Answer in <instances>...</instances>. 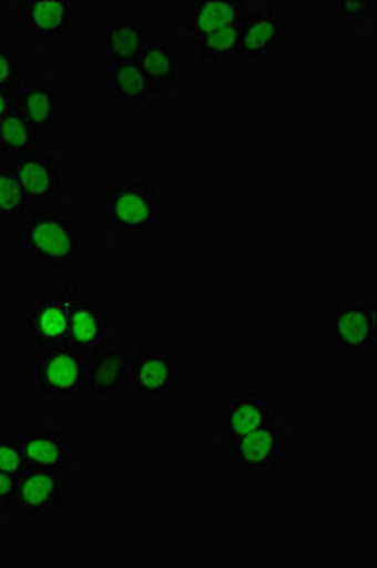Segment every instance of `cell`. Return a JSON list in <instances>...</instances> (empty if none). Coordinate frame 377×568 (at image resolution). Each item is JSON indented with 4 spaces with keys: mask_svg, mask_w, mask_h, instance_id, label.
<instances>
[{
    "mask_svg": "<svg viewBox=\"0 0 377 568\" xmlns=\"http://www.w3.org/2000/svg\"><path fill=\"white\" fill-rule=\"evenodd\" d=\"M16 240L31 264L48 273H63L84 258V227L77 214L67 211L31 214V222L16 230Z\"/></svg>",
    "mask_w": 377,
    "mask_h": 568,
    "instance_id": "1",
    "label": "cell"
},
{
    "mask_svg": "<svg viewBox=\"0 0 377 568\" xmlns=\"http://www.w3.org/2000/svg\"><path fill=\"white\" fill-rule=\"evenodd\" d=\"M103 227L120 240L150 237L160 227V200L150 181H111L103 197Z\"/></svg>",
    "mask_w": 377,
    "mask_h": 568,
    "instance_id": "2",
    "label": "cell"
},
{
    "mask_svg": "<svg viewBox=\"0 0 377 568\" xmlns=\"http://www.w3.org/2000/svg\"><path fill=\"white\" fill-rule=\"evenodd\" d=\"M31 382L34 394L77 396L88 387V368L92 356L80 353L69 343L34 351Z\"/></svg>",
    "mask_w": 377,
    "mask_h": 568,
    "instance_id": "3",
    "label": "cell"
},
{
    "mask_svg": "<svg viewBox=\"0 0 377 568\" xmlns=\"http://www.w3.org/2000/svg\"><path fill=\"white\" fill-rule=\"evenodd\" d=\"M325 323L334 355L351 356L376 349L374 302H336L326 311Z\"/></svg>",
    "mask_w": 377,
    "mask_h": 568,
    "instance_id": "4",
    "label": "cell"
},
{
    "mask_svg": "<svg viewBox=\"0 0 377 568\" xmlns=\"http://www.w3.org/2000/svg\"><path fill=\"white\" fill-rule=\"evenodd\" d=\"M288 436L291 430L279 425L275 414H272L269 419L253 433L226 439L230 470L241 471L245 478H261L267 471L274 470Z\"/></svg>",
    "mask_w": 377,
    "mask_h": 568,
    "instance_id": "5",
    "label": "cell"
},
{
    "mask_svg": "<svg viewBox=\"0 0 377 568\" xmlns=\"http://www.w3.org/2000/svg\"><path fill=\"white\" fill-rule=\"evenodd\" d=\"M69 297V336L67 343L88 356L101 355L111 342V315L93 296L65 288Z\"/></svg>",
    "mask_w": 377,
    "mask_h": 568,
    "instance_id": "6",
    "label": "cell"
},
{
    "mask_svg": "<svg viewBox=\"0 0 377 568\" xmlns=\"http://www.w3.org/2000/svg\"><path fill=\"white\" fill-rule=\"evenodd\" d=\"M65 510V471L27 468L18 478L12 511L20 516L58 517Z\"/></svg>",
    "mask_w": 377,
    "mask_h": 568,
    "instance_id": "7",
    "label": "cell"
},
{
    "mask_svg": "<svg viewBox=\"0 0 377 568\" xmlns=\"http://www.w3.org/2000/svg\"><path fill=\"white\" fill-rule=\"evenodd\" d=\"M79 10V0H21L18 20L27 27L34 44L48 45L71 33Z\"/></svg>",
    "mask_w": 377,
    "mask_h": 568,
    "instance_id": "8",
    "label": "cell"
},
{
    "mask_svg": "<svg viewBox=\"0 0 377 568\" xmlns=\"http://www.w3.org/2000/svg\"><path fill=\"white\" fill-rule=\"evenodd\" d=\"M18 110L34 139L52 136L55 123L63 120V91L52 88L44 78L23 77L18 90Z\"/></svg>",
    "mask_w": 377,
    "mask_h": 568,
    "instance_id": "9",
    "label": "cell"
},
{
    "mask_svg": "<svg viewBox=\"0 0 377 568\" xmlns=\"http://www.w3.org/2000/svg\"><path fill=\"white\" fill-rule=\"evenodd\" d=\"M12 168L20 175L27 200L61 201L65 194V173L59 155L44 150H33L13 160Z\"/></svg>",
    "mask_w": 377,
    "mask_h": 568,
    "instance_id": "10",
    "label": "cell"
},
{
    "mask_svg": "<svg viewBox=\"0 0 377 568\" xmlns=\"http://www.w3.org/2000/svg\"><path fill=\"white\" fill-rule=\"evenodd\" d=\"M26 328L34 351L67 343L69 336V297L33 296L26 310Z\"/></svg>",
    "mask_w": 377,
    "mask_h": 568,
    "instance_id": "11",
    "label": "cell"
},
{
    "mask_svg": "<svg viewBox=\"0 0 377 568\" xmlns=\"http://www.w3.org/2000/svg\"><path fill=\"white\" fill-rule=\"evenodd\" d=\"M285 18L275 4H258L241 23L243 61H269L283 45Z\"/></svg>",
    "mask_w": 377,
    "mask_h": 568,
    "instance_id": "12",
    "label": "cell"
},
{
    "mask_svg": "<svg viewBox=\"0 0 377 568\" xmlns=\"http://www.w3.org/2000/svg\"><path fill=\"white\" fill-rule=\"evenodd\" d=\"M20 442L21 453L27 468H50L65 471L74 460V447L69 444L61 428L37 426L16 436Z\"/></svg>",
    "mask_w": 377,
    "mask_h": 568,
    "instance_id": "13",
    "label": "cell"
},
{
    "mask_svg": "<svg viewBox=\"0 0 377 568\" xmlns=\"http://www.w3.org/2000/svg\"><path fill=\"white\" fill-rule=\"evenodd\" d=\"M154 34L141 27L131 13H111L103 31V61L139 63V58Z\"/></svg>",
    "mask_w": 377,
    "mask_h": 568,
    "instance_id": "14",
    "label": "cell"
},
{
    "mask_svg": "<svg viewBox=\"0 0 377 568\" xmlns=\"http://www.w3.org/2000/svg\"><path fill=\"white\" fill-rule=\"evenodd\" d=\"M131 382L141 396H165L175 393V364L170 351L156 347L133 349Z\"/></svg>",
    "mask_w": 377,
    "mask_h": 568,
    "instance_id": "15",
    "label": "cell"
},
{
    "mask_svg": "<svg viewBox=\"0 0 377 568\" xmlns=\"http://www.w3.org/2000/svg\"><path fill=\"white\" fill-rule=\"evenodd\" d=\"M275 409L261 393L228 394V404L218 412L222 438L232 439L261 428Z\"/></svg>",
    "mask_w": 377,
    "mask_h": 568,
    "instance_id": "16",
    "label": "cell"
},
{
    "mask_svg": "<svg viewBox=\"0 0 377 568\" xmlns=\"http://www.w3.org/2000/svg\"><path fill=\"white\" fill-rule=\"evenodd\" d=\"M248 2L245 0H186L184 2V29L200 34L213 33L222 27L245 20Z\"/></svg>",
    "mask_w": 377,
    "mask_h": 568,
    "instance_id": "17",
    "label": "cell"
},
{
    "mask_svg": "<svg viewBox=\"0 0 377 568\" xmlns=\"http://www.w3.org/2000/svg\"><path fill=\"white\" fill-rule=\"evenodd\" d=\"M133 349L103 351L92 356L88 368V390L98 396H116L124 393L125 383L130 382Z\"/></svg>",
    "mask_w": 377,
    "mask_h": 568,
    "instance_id": "18",
    "label": "cell"
},
{
    "mask_svg": "<svg viewBox=\"0 0 377 568\" xmlns=\"http://www.w3.org/2000/svg\"><path fill=\"white\" fill-rule=\"evenodd\" d=\"M137 65L156 93L173 90L184 77V61L173 50L170 39L152 37Z\"/></svg>",
    "mask_w": 377,
    "mask_h": 568,
    "instance_id": "19",
    "label": "cell"
},
{
    "mask_svg": "<svg viewBox=\"0 0 377 568\" xmlns=\"http://www.w3.org/2000/svg\"><path fill=\"white\" fill-rule=\"evenodd\" d=\"M106 88L124 106H149L154 103L156 91L150 85L137 63L103 61Z\"/></svg>",
    "mask_w": 377,
    "mask_h": 568,
    "instance_id": "20",
    "label": "cell"
},
{
    "mask_svg": "<svg viewBox=\"0 0 377 568\" xmlns=\"http://www.w3.org/2000/svg\"><path fill=\"white\" fill-rule=\"evenodd\" d=\"M241 23L222 27L213 33L195 37L197 55L203 61H243V37H241Z\"/></svg>",
    "mask_w": 377,
    "mask_h": 568,
    "instance_id": "21",
    "label": "cell"
},
{
    "mask_svg": "<svg viewBox=\"0 0 377 568\" xmlns=\"http://www.w3.org/2000/svg\"><path fill=\"white\" fill-rule=\"evenodd\" d=\"M34 141L33 131L27 125L20 110H12L7 116L0 118V154L18 160L33 152Z\"/></svg>",
    "mask_w": 377,
    "mask_h": 568,
    "instance_id": "22",
    "label": "cell"
},
{
    "mask_svg": "<svg viewBox=\"0 0 377 568\" xmlns=\"http://www.w3.org/2000/svg\"><path fill=\"white\" fill-rule=\"evenodd\" d=\"M33 203L27 200L26 190L12 163L0 165V219L16 220L21 213H31Z\"/></svg>",
    "mask_w": 377,
    "mask_h": 568,
    "instance_id": "23",
    "label": "cell"
},
{
    "mask_svg": "<svg viewBox=\"0 0 377 568\" xmlns=\"http://www.w3.org/2000/svg\"><path fill=\"white\" fill-rule=\"evenodd\" d=\"M23 63H21L20 50L7 40L0 39V88L20 85L23 80Z\"/></svg>",
    "mask_w": 377,
    "mask_h": 568,
    "instance_id": "24",
    "label": "cell"
},
{
    "mask_svg": "<svg viewBox=\"0 0 377 568\" xmlns=\"http://www.w3.org/2000/svg\"><path fill=\"white\" fill-rule=\"evenodd\" d=\"M377 0H358V2H336L334 20L338 23H358L376 13Z\"/></svg>",
    "mask_w": 377,
    "mask_h": 568,
    "instance_id": "25",
    "label": "cell"
},
{
    "mask_svg": "<svg viewBox=\"0 0 377 568\" xmlns=\"http://www.w3.org/2000/svg\"><path fill=\"white\" fill-rule=\"evenodd\" d=\"M27 463L21 453L20 442L16 438H0V471L10 476H21Z\"/></svg>",
    "mask_w": 377,
    "mask_h": 568,
    "instance_id": "26",
    "label": "cell"
},
{
    "mask_svg": "<svg viewBox=\"0 0 377 568\" xmlns=\"http://www.w3.org/2000/svg\"><path fill=\"white\" fill-rule=\"evenodd\" d=\"M18 478L20 476H10L0 471V511H12L16 489H18Z\"/></svg>",
    "mask_w": 377,
    "mask_h": 568,
    "instance_id": "27",
    "label": "cell"
},
{
    "mask_svg": "<svg viewBox=\"0 0 377 568\" xmlns=\"http://www.w3.org/2000/svg\"><path fill=\"white\" fill-rule=\"evenodd\" d=\"M18 90H20V85L0 88V118L7 116L8 112L18 109Z\"/></svg>",
    "mask_w": 377,
    "mask_h": 568,
    "instance_id": "28",
    "label": "cell"
}]
</instances>
